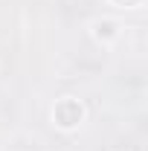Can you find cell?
Segmentation results:
<instances>
[{"mask_svg":"<svg viewBox=\"0 0 148 151\" xmlns=\"http://www.w3.org/2000/svg\"><path fill=\"white\" fill-rule=\"evenodd\" d=\"M113 3H119V6H137L139 0H113Z\"/></svg>","mask_w":148,"mask_h":151,"instance_id":"3957f363","label":"cell"},{"mask_svg":"<svg viewBox=\"0 0 148 151\" xmlns=\"http://www.w3.org/2000/svg\"><path fill=\"white\" fill-rule=\"evenodd\" d=\"M52 119H55L58 128H75L84 119V105L75 102V99H61L52 111Z\"/></svg>","mask_w":148,"mask_h":151,"instance_id":"6da1fadb","label":"cell"},{"mask_svg":"<svg viewBox=\"0 0 148 151\" xmlns=\"http://www.w3.org/2000/svg\"><path fill=\"white\" fill-rule=\"evenodd\" d=\"M116 35V23H113V20H99V23H96V38H105V41H108V38H113Z\"/></svg>","mask_w":148,"mask_h":151,"instance_id":"7a4b0ae2","label":"cell"}]
</instances>
